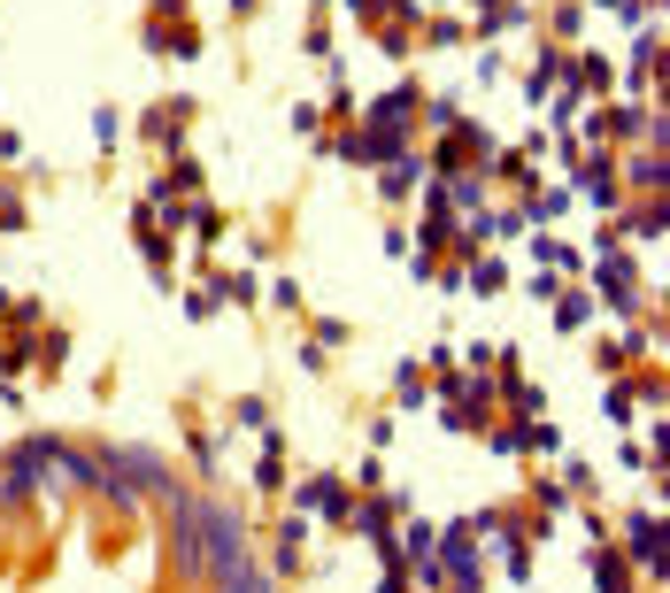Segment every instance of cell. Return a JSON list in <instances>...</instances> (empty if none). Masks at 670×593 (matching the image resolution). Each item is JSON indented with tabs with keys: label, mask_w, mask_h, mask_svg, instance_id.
Segmentation results:
<instances>
[{
	"label": "cell",
	"mask_w": 670,
	"mask_h": 593,
	"mask_svg": "<svg viewBox=\"0 0 670 593\" xmlns=\"http://www.w3.org/2000/svg\"><path fill=\"white\" fill-rule=\"evenodd\" d=\"M231 563H246V525H239V508H224V501L201 493V570L216 578Z\"/></svg>",
	"instance_id": "1"
},
{
	"label": "cell",
	"mask_w": 670,
	"mask_h": 593,
	"mask_svg": "<svg viewBox=\"0 0 670 593\" xmlns=\"http://www.w3.org/2000/svg\"><path fill=\"white\" fill-rule=\"evenodd\" d=\"M162 547H170L178 578H208L201 570V493H170V532H162Z\"/></svg>",
	"instance_id": "2"
},
{
	"label": "cell",
	"mask_w": 670,
	"mask_h": 593,
	"mask_svg": "<svg viewBox=\"0 0 670 593\" xmlns=\"http://www.w3.org/2000/svg\"><path fill=\"white\" fill-rule=\"evenodd\" d=\"M286 493H293V508H316L324 525H355V485H340V478H301Z\"/></svg>",
	"instance_id": "3"
},
{
	"label": "cell",
	"mask_w": 670,
	"mask_h": 593,
	"mask_svg": "<svg viewBox=\"0 0 670 593\" xmlns=\"http://www.w3.org/2000/svg\"><path fill=\"white\" fill-rule=\"evenodd\" d=\"M0 485H9V501H39L54 478H47V440H24L9 463H0Z\"/></svg>",
	"instance_id": "4"
},
{
	"label": "cell",
	"mask_w": 670,
	"mask_h": 593,
	"mask_svg": "<svg viewBox=\"0 0 670 593\" xmlns=\"http://www.w3.org/2000/svg\"><path fill=\"white\" fill-rule=\"evenodd\" d=\"M432 555H440V570H447V578H478V532H470V517H463V525H447V532L432 540Z\"/></svg>",
	"instance_id": "5"
},
{
	"label": "cell",
	"mask_w": 670,
	"mask_h": 593,
	"mask_svg": "<svg viewBox=\"0 0 670 593\" xmlns=\"http://www.w3.org/2000/svg\"><path fill=\"white\" fill-rule=\"evenodd\" d=\"M624 555H632L640 570L662 578V508H655V517H632V525H624Z\"/></svg>",
	"instance_id": "6"
},
{
	"label": "cell",
	"mask_w": 670,
	"mask_h": 593,
	"mask_svg": "<svg viewBox=\"0 0 670 593\" xmlns=\"http://www.w3.org/2000/svg\"><path fill=\"white\" fill-rule=\"evenodd\" d=\"M186 116H193L186 101H162V109H147V116H139V131H147L162 154H178V147H186Z\"/></svg>",
	"instance_id": "7"
},
{
	"label": "cell",
	"mask_w": 670,
	"mask_h": 593,
	"mask_svg": "<svg viewBox=\"0 0 670 593\" xmlns=\"http://www.w3.org/2000/svg\"><path fill=\"white\" fill-rule=\"evenodd\" d=\"M416 109H425V101H416V85H393V93L370 109V131H408V116Z\"/></svg>",
	"instance_id": "8"
},
{
	"label": "cell",
	"mask_w": 670,
	"mask_h": 593,
	"mask_svg": "<svg viewBox=\"0 0 670 593\" xmlns=\"http://www.w3.org/2000/svg\"><path fill=\"white\" fill-rule=\"evenodd\" d=\"M131 231H139V254H147V270H154V278H170V239H162L154 209H139V216H131Z\"/></svg>",
	"instance_id": "9"
},
{
	"label": "cell",
	"mask_w": 670,
	"mask_h": 593,
	"mask_svg": "<svg viewBox=\"0 0 670 593\" xmlns=\"http://www.w3.org/2000/svg\"><path fill=\"white\" fill-rule=\"evenodd\" d=\"M255 493H286V432H263V463H255Z\"/></svg>",
	"instance_id": "10"
},
{
	"label": "cell",
	"mask_w": 670,
	"mask_h": 593,
	"mask_svg": "<svg viewBox=\"0 0 670 593\" xmlns=\"http://www.w3.org/2000/svg\"><path fill=\"white\" fill-rule=\"evenodd\" d=\"M301 540H308V508L278 525V540H270V570H286V578H293V570H301Z\"/></svg>",
	"instance_id": "11"
},
{
	"label": "cell",
	"mask_w": 670,
	"mask_h": 593,
	"mask_svg": "<svg viewBox=\"0 0 670 593\" xmlns=\"http://www.w3.org/2000/svg\"><path fill=\"white\" fill-rule=\"evenodd\" d=\"M416 186H425V162H416V154H401V162L378 169V193H385V201H408Z\"/></svg>",
	"instance_id": "12"
},
{
	"label": "cell",
	"mask_w": 670,
	"mask_h": 593,
	"mask_svg": "<svg viewBox=\"0 0 670 593\" xmlns=\"http://www.w3.org/2000/svg\"><path fill=\"white\" fill-rule=\"evenodd\" d=\"M578 201L617 209V178H609V162H585V169H578Z\"/></svg>",
	"instance_id": "13"
},
{
	"label": "cell",
	"mask_w": 670,
	"mask_h": 593,
	"mask_svg": "<svg viewBox=\"0 0 670 593\" xmlns=\"http://www.w3.org/2000/svg\"><path fill=\"white\" fill-rule=\"evenodd\" d=\"M602 293H609V308H640V301H632L640 286H632V263H624V254H609V263H602Z\"/></svg>",
	"instance_id": "14"
},
{
	"label": "cell",
	"mask_w": 670,
	"mask_h": 593,
	"mask_svg": "<svg viewBox=\"0 0 670 593\" xmlns=\"http://www.w3.org/2000/svg\"><path fill=\"white\" fill-rule=\"evenodd\" d=\"M585 570H594V585H602V593H624V555L594 547V555H585Z\"/></svg>",
	"instance_id": "15"
},
{
	"label": "cell",
	"mask_w": 670,
	"mask_h": 593,
	"mask_svg": "<svg viewBox=\"0 0 670 593\" xmlns=\"http://www.w3.org/2000/svg\"><path fill=\"white\" fill-rule=\"evenodd\" d=\"M463 286H478V293H501V286H509V270H501L493 254H478V263L463 270Z\"/></svg>",
	"instance_id": "16"
},
{
	"label": "cell",
	"mask_w": 670,
	"mask_h": 593,
	"mask_svg": "<svg viewBox=\"0 0 670 593\" xmlns=\"http://www.w3.org/2000/svg\"><path fill=\"white\" fill-rule=\"evenodd\" d=\"M231 424H255V432H270V408H263L255 393H239V401H231Z\"/></svg>",
	"instance_id": "17"
},
{
	"label": "cell",
	"mask_w": 670,
	"mask_h": 593,
	"mask_svg": "<svg viewBox=\"0 0 670 593\" xmlns=\"http://www.w3.org/2000/svg\"><path fill=\"white\" fill-rule=\"evenodd\" d=\"M632 186H640V193H662V154H640V162H632Z\"/></svg>",
	"instance_id": "18"
},
{
	"label": "cell",
	"mask_w": 670,
	"mask_h": 593,
	"mask_svg": "<svg viewBox=\"0 0 670 593\" xmlns=\"http://www.w3.org/2000/svg\"><path fill=\"white\" fill-rule=\"evenodd\" d=\"M585 316H594V301H585V293H562V308H555V324H562V331H578Z\"/></svg>",
	"instance_id": "19"
},
{
	"label": "cell",
	"mask_w": 670,
	"mask_h": 593,
	"mask_svg": "<svg viewBox=\"0 0 670 593\" xmlns=\"http://www.w3.org/2000/svg\"><path fill=\"white\" fill-rule=\"evenodd\" d=\"M393 393L416 408V401H425V370H416V363H401V378H393Z\"/></svg>",
	"instance_id": "20"
},
{
	"label": "cell",
	"mask_w": 670,
	"mask_h": 593,
	"mask_svg": "<svg viewBox=\"0 0 670 593\" xmlns=\"http://www.w3.org/2000/svg\"><path fill=\"white\" fill-rule=\"evenodd\" d=\"M0 316H9L16 331H39V301H16V293H9V308H0Z\"/></svg>",
	"instance_id": "21"
},
{
	"label": "cell",
	"mask_w": 670,
	"mask_h": 593,
	"mask_svg": "<svg viewBox=\"0 0 670 593\" xmlns=\"http://www.w3.org/2000/svg\"><path fill=\"white\" fill-rule=\"evenodd\" d=\"M647 70H662V39H640L632 47V77H647Z\"/></svg>",
	"instance_id": "22"
},
{
	"label": "cell",
	"mask_w": 670,
	"mask_h": 593,
	"mask_svg": "<svg viewBox=\"0 0 670 593\" xmlns=\"http://www.w3.org/2000/svg\"><path fill=\"white\" fill-rule=\"evenodd\" d=\"M293 131H301V139H316V131H324V109H308V101H301V109H293Z\"/></svg>",
	"instance_id": "23"
},
{
	"label": "cell",
	"mask_w": 670,
	"mask_h": 593,
	"mask_svg": "<svg viewBox=\"0 0 670 593\" xmlns=\"http://www.w3.org/2000/svg\"><path fill=\"white\" fill-rule=\"evenodd\" d=\"M447 593H485V585L478 578H447Z\"/></svg>",
	"instance_id": "24"
},
{
	"label": "cell",
	"mask_w": 670,
	"mask_h": 593,
	"mask_svg": "<svg viewBox=\"0 0 670 593\" xmlns=\"http://www.w3.org/2000/svg\"><path fill=\"white\" fill-rule=\"evenodd\" d=\"M0 162H16V131H0Z\"/></svg>",
	"instance_id": "25"
},
{
	"label": "cell",
	"mask_w": 670,
	"mask_h": 593,
	"mask_svg": "<svg viewBox=\"0 0 670 593\" xmlns=\"http://www.w3.org/2000/svg\"><path fill=\"white\" fill-rule=\"evenodd\" d=\"M231 9H239V16H246V9H255V0H231Z\"/></svg>",
	"instance_id": "26"
},
{
	"label": "cell",
	"mask_w": 670,
	"mask_h": 593,
	"mask_svg": "<svg viewBox=\"0 0 670 593\" xmlns=\"http://www.w3.org/2000/svg\"><path fill=\"white\" fill-rule=\"evenodd\" d=\"M0 378H9V363H0Z\"/></svg>",
	"instance_id": "27"
}]
</instances>
